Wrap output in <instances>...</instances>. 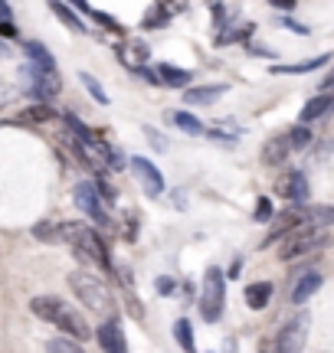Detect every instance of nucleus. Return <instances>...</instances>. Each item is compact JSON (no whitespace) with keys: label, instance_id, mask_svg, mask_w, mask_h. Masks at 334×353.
I'll use <instances>...</instances> for the list:
<instances>
[{"label":"nucleus","instance_id":"nucleus-1","mask_svg":"<svg viewBox=\"0 0 334 353\" xmlns=\"http://www.w3.org/2000/svg\"><path fill=\"white\" fill-rule=\"evenodd\" d=\"M30 311H33L39 321L59 327L69 341L82 343L92 337V327H89V321L82 317V311H76L72 304L63 301V298H56V294H37V298L30 301Z\"/></svg>","mask_w":334,"mask_h":353},{"label":"nucleus","instance_id":"nucleus-2","mask_svg":"<svg viewBox=\"0 0 334 353\" xmlns=\"http://www.w3.org/2000/svg\"><path fill=\"white\" fill-rule=\"evenodd\" d=\"M59 239L69 242V249L76 252L79 262L92 265L99 272H112V255H108V245L102 242V236L95 229L82 226V223H63L59 226Z\"/></svg>","mask_w":334,"mask_h":353},{"label":"nucleus","instance_id":"nucleus-3","mask_svg":"<svg viewBox=\"0 0 334 353\" xmlns=\"http://www.w3.org/2000/svg\"><path fill=\"white\" fill-rule=\"evenodd\" d=\"M69 288L76 291V298L92 311H102L108 314L112 311V291L105 281H99V275H89V272H69Z\"/></svg>","mask_w":334,"mask_h":353},{"label":"nucleus","instance_id":"nucleus-4","mask_svg":"<svg viewBox=\"0 0 334 353\" xmlns=\"http://www.w3.org/2000/svg\"><path fill=\"white\" fill-rule=\"evenodd\" d=\"M20 82H23V92H30L37 101H43V105H50L59 92H63V79H59V72L56 69H39V65L33 63H23L20 65Z\"/></svg>","mask_w":334,"mask_h":353},{"label":"nucleus","instance_id":"nucleus-5","mask_svg":"<svg viewBox=\"0 0 334 353\" xmlns=\"http://www.w3.org/2000/svg\"><path fill=\"white\" fill-rule=\"evenodd\" d=\"M200 314L206 324H217L223 314V304H226V278L219 268H206L204 275V288H200Z\"/></svg>","mask_w":334,"mask_h":353},{"label":"nucleus","instance_id":"nucleus-6","mask_svg":"<svg viewBox=\"0 0 334 353\" xmlns=\"http://www.w3.org/2000/svg\"><path fill=\"white\" fill-rule=\"evenodd\" d=\"M324 242H328V232H324V229H315L308 223V226H302L285 236L282 245H279V255H282V262H298V259H305L308 252L322 249Z\"/></svg>","mask_w":334,"mask_h":353},{"label":"nucleus","instance_id":"nucleus-7","mask_svg":"<svg viewBox=\"0 0 334 353\" xmlns=\"http://www.w3.org/2000/svg\"><path fill=\"white\" fill-rule=\"evenodd\" d=\"M308 324H311L308 311H298L295 317H288L279 327L275 341H272V353H302L305 343H308Z\"/></svg>","mask_w":334,"mask_h":353},{"label":"nucleus","instance_id":"nucleus-8","mask_svg":"<svg viewBox=\"0 0 334 353\" xmlns=\"http://www.w3.org/2000/svg\"><path fill=\"white\" fill-rule=\"evenodd\" d=\"M76 206H79V210H82L86 216H89V219H95L99 226H108V223H112V216H108V210H105L102 196L95 193V187H92L89 180L76 183Z\"/></svg>","mask_w":334,"mask_h":353},{"label":"nucleus","instance_id":"nucleus-9","mask_svg":"<svg viewBox=\"0 0 334 353\" xmlns=\"http://www.w3.org/2000/svg\"><path fill=\"white\" fill-rule=\"evenodd\" d=\"M272 219H275V226L269 229V236H266V242H262V249H266V245H272V242H279L282 236H288V232L302 229L305 223H311V213H308V210H288V213L272 216Z\"/></svg>","mask_w":334,"mask_h":353},{"label":"nucleus","instance_id":"nucleus-10","mask_svg":"<svg viewBox=\"0 0 334 353\" xmlns=\"http://www.w3.org/2000/svg\"><path fill=\"white\" fill-rule=\"evenodd\" d=\"M128 164H131V174L141 180L144 193H151V196H161V193H164V176H161V170H157L148 157H131Z\"/></svg>","mask_w":334,"mask_h":353},{"label":"nucleus","instance_id":"nucleus-11","mask_svg":"<svg viewBox=\"0 0 334 353\" xmlns=\"http://www.w3.org/2000/svg\"><path fill=\"white\" fill-rule=\"evenodd\" d=\"M95 337H99V347H102L105 353H125V350H128L125 334H121V321H118V317L102 321V324H99V330H95Z\"/></svg>","mask_w":334,"mask_h":353},{"label":"nucleus","instance_id":"nucleus-12","mask_svg":"<svg viewBox=\"0 0 334 353\" xmlns=\"http://www.w3.org/2000/svg\"><path fill=\"white\" fill-rule=\"evenodd\" d=\"M279 193L292 203H305L308 200V193H311L308 176L302 174V170H288V174H282L279 176Z\"/></svg>","mask_w":334,"mask_h":353},{"label":"nucleus","instance_id":"nucleus-13","mask_svg":"<svg viewBox=\"0 0 334 353\" xmlns=\"http://www.w3.org/2000/svg\"><path fill=\"white\" fill-rule=\"evenodd\" d=\"M118 59H121V65H128V69H144V63L151 59V50H148V43H144V39L125 37L121 50H118Z\"/></svg>","mask_w":334,"mask_h":353},{"label":"nucleus","instance_id":"nucleus-14","mask_svg":"<svg viewBox=\"0 0 334 353\" xmlns=\"http://www.w3.org/2000/svg\"><path fill=\"white\" fill-rule=\"evenodd\" d=\"M331 63V52H322L318 59H305V63H295V65H272V76H305V72H315V69H324Z\"/></svg>","mask_w":334,"mask_h":353},{"label":"nucleus","instance_id":"nucleus-15","mask_svg":"<svg viewBox=\"0 0 334 353\" xmlns=\"http://www.w3.org/2000/svg\"><path fill=\"white\" fill-rule=\"evenodd\" d=\"M331 105H334V99H331V92H322V95H315V99H308L305 101V108H302V125H311V121H318V118H324V114L331 112Z\"/></svg>","mask_w":334,"mask_h":353},{"label":"nucleus","instance_id":"nucleus-16","mask_svg":"<svg viewBox=\"0 0 334 353\" xmlns=\"http://www.w3.org/2000/svg\"><path fill=\"white\" fill-rule=\"evenodd\" d=\"M288 154H292V148H288V138H285V134H275V138L266 141V148H262V164L282 167Z\"/></svg>","mask_w":334,"mask_h":353},{"label":"nucleus","instance_id":"nucleus-17","mask_svg":"<svg viewBox=\"0 0 334 353\" xmlns=\"http://www.w3.org/2000/svg\"><path fill=\"white\" fill-rule=\"evenodd\" d=\"M50 10H52V17L66 26V30H72V33H79V37L86 33V23L79 20V13L72 10L69 3H63V0H50Z\"/></svg>","mask_w":334,"mask_h":353},{"label":"nucleus","instance_id":"nucleus-18","mask_svg":"<svg viewBox=\"0 0 334 353\" xmlns=\"http://www.w3.org/2000/svg\"><path fill=\"white\" fill-rule=\"evenodd\" d=\"M157 82L167 88H187L190 85V72L177 69V65H170V63H161L157 65Z\"/></svg>","mask_w":334,"mask_h":353},{"label":"nucleus","instance_id":"nucleus-19","mask_svg":"<svg viewBox=\"0 0 334 353\" xmlns=\"http://www.w3.org/2000/svg\"><path fill=\"white\" fill-rule=\"evenodd\" d=\"M324 285V278H322V272H308V275H302L298 278V285H295V291H292V301L295 304H305L315 294V291Z\"/></svg>","mask_w":334,"mask_h":353},{"label":"nucleus","instance_id":"nucleus-20","mask_svg":"<svg viewBox=\"0 0 334 353\" xmlns=\"http://www.w3.org/2000/svg\"><path fill=\"white\" fill-rule=\"evenodd\" d=\"M52 118H56V112H52L50 105H43V101H37V105H30V108H23V112L17 114L20 125H50Z\"/></svg>","mask_w":334,"mask_h":353},{"label":"nucleus","instance_id":"nucleus-21","mask_svg":"<svg viewBox=\"0 0 334 353\" xmlns=\"http://www.w3.org/2000/svg\"><path fill=\"white\" fill-rule=\"evenodd\" d=\"M223 92H226V85L187 88V92H184V99H187V105H213V101H219V99H223Z\"/></svg>","mask_w":334,"mask_h":353},{"label":"nucleus","instance_id":"nucleus-22","mask_svg":"<svg viewBox=\"0 0 334 353\" xmlns=\"http://www.w3.org/2000/svg\"><path fill=\"white\" fill-rule=\"evenodd\" d=\"M23 52L30 56V63L39 65V69H56V59H52V52L37 43V39H23Z\"/></svg>","mask_w":334,"mask_h":353},{"label":"nucleus","instance_id":"nucleus-23","mask_svg":"<svg viewBox=\"0 0 334 353\" xmlns=\"http://www.w3.org/2000/svg\"><path fill=\"white\" fill-rule=\"evenodd\" d=\"M167 118H170V125L180 128L184 134H193V138H200V134H204V121H200L197 114H190V112H167Z\"/></svg>","mask_w":334,"mask_h":353},{"label":"nucleus","instance_id":"nucleus-24","mask_svg":"<svg viewBox=\"0 0 334 353\" xmlns=\"http://www.w3.org/2000/svg\"><path fill=\"white\" fill-rule=\"evenodd\" d=\"M272 298V285L269 281H256V285H249L246 288V304L253 307V311H262Z\"/></svg>","mask_w":334,"mask_h":353},{"label":"nucleus","instance_id":"nucleus-25","mask_svg":"<svg viewBox=\"0 0 334 353\" xmlns=\"http://www.w3.org/2000/svg\"><path fill=\"white\" fill-rule=\"evenodd\" d=\"M285 138H288V148H292V151H308L311 141H315V134H311L308 125H295Z\"/></svg>","mask_w":334,"mask_h":353},{"label":"nucleus","instance_id":"nucleus-26","mask_svg":"<svg viewBox=\"0 0 334 353\" xmlns=\"http://www.w3.org/2000/svg\"><path fill=\"white\" fill-rule=\"evenodd\" d=\"M174 337H177V343H180V350H184V353H197L190 321H177V324H174Z\"/></svg>","mask_w":334,"mask_h":353},{"label":"nucleus","instance_id":"nucleus-27","mask_svg":"<svg viewBox=\"0 0 334 353\" xmlns=\"http://www.w3.org/2000/svg\"><path fill=\"white\" fill-rule=\"evenodd\" d=\"M79 82H82V85L89 88V95H92L95 101H99V105H108V92H105L102 82H99V79L92 76V72H79Z\"/></svg>","mask_w":334,"mask_h":353},{"label":"nucleus","instance_id":"nucleus-28","mask_svg":"<svg viewBox=\"0 0 334 353\" xmlns=\"http://www.w3.org/2000/svg\"><path fill=\"white\" fill-rule=\"evenodd\" d=\"M46 353H86V350L76 341H69V337H52V341H46Z\"/></svg>","mask_w":334,"mask_h":353},{"label":"nucleus","instance_id":"nucleus-29","mask_svg":"<svg viewBox=\"0 0 334 353\" xmlns=\"http://www.w3.org/2000/svg\"><path fill=\"white\" fill-rule=\"evenodd\" d=\"M167 20H170V10H167V7H155V10L141 20V26L144 30H157V26H164Z\"/></svg>","mask_w":334,"mask_h":353},{"label":"nucleus","instance_id":"nucleus-30","mask_svg":"<svg viewBox=\"0 0 334 353\" xmlns=\"http://www.w3.org/2000/svg\"><path fill=\"white\" fill-rule=\"evenodd\" d=\"M33 236L39 242H59V226H52V223H37L33 226Z\"/></svg>","mask_w":334,"mask_h":353},{"label":"nucleus","instance_id":"nucleus-31","mask_svg":"<svg viewBox=\"0 0 334 353\" xmlns=\"http://www.w3.org/2000/svg\"><path fill=\"white\" fill-rule=\"evenodd\" d=\"M89 17L95 20V23H102L105 30H112V33H118V37H128V33L121 30V23H118V20H112V17H105V13H99V10H89Z\"/></svg>","mask_w":334,"mask_h":353},{"label":"nucleus","instance_id":"nucleus-32","mask_svg":"<svg viewBox=\"0 0 334 353\" xmlns=\"http://www.w3.org/2000/svg\"><path fill=\"white\" fill-rule=\"evenodd\" d=\"M253 216H256V223H272V216H275V213H272V200H269V196H259V200H256V213H253Z\"/></svg>","mask_w":334,"mask_h":353},{"label":"nucleus","instance_id":"nucleus-33","mask_svg":"<svg viewBox=\"0 0 334 353\" xmlns=\"http://www.w3.org/2000/svg\"><path fill=\"white\" fill-rule=\"evenodd\" d=\"M144 134H148V141H155V148H157V151H167V141H164V134H161V131H155V128H148Z\"/></svg>","mask_w":334,"mask_h":353},{"label":"nucleus","instance_id":"nucleus-34","mask_svg":"<svg viewBox=\"0 0 334 353\" xmlns=\"http://www.w3.org/2000/svg\"><path fill=\"white\" fill-rule=\"evenodd\" d=\"M13 101V88L7 85V82H3V79H0V108H7V105H10Z\"/></svg>","mask_w":334,"mask_h":353},{"label":"nucleus","instance_id":"nucleus-35","mask_svg":"<svg viewBox=\"0 0 334 353\" xmlns=\"http://www.w3.org/2000/svg\"><path fill=\"white\" fill-rule=\"evenodd\" d=\"M210 138L217 141V144H223V148H233V144H236V138H226L223 131H210Z\"/></svg>","mask_w":334,"mask_h":353},{"label":"nucleus","instance_id":"nucleus-36","mask_svg":"<svg viewBox=\"0 0 334 353\" xmlns=\"http://www.w3.org/2000/svg\"><path fill=\"white\" fill-rule=\"evenodd\" d=\"M0 37L3 39H20V33H17V26L13 23H0Z\"/></svg>","mask_w":334,"mask_h":353},{"label":"nucleus","instance_id":"nucleus-37","mask_svg":"<svg viewBox=\"0 0 334 353\" xmlns=\"http://www.w3.org/2000/svg\"><path fill=\"white\" fill-rule=\"evenodd\" d=\"M157 291H161V294H170V291H174V278H157Z\"/></svg>","mask_w":334,"mask_h":353},{"label":"nucleus","instance_id":"nucleus-38","mask_svg":"<svg viewBox=\"0 0 334 353\" xmlns=\"http://www.w3.org/2000/svg\"><path fill=\"white\" fill-rule=\"evenodd\" d=\"M0 23H10V3L0 0Z\"/></svg>","mask_w":334,"mask_h":353},{"label":"nucleus","instance_id":"nucleus-39","mask_svg":"<svg viewBox=\"0 0 334 353\" xmlns=\"http://www.w3.org/2000/svg\"><path fill=\"white\" fill-rule=\"evenodd\" d=\"M272 7H279V10H295V0H269Z\"/></svg>","mask_w":334,"mask_h":353},{"label":"nucleus","instance_id":"nucleus-40","mask_svg":"<svg viewBox=\"0 0 334 353\" xmlns=\"http://www.w3.org/2000/svg\"><path fill=\"white\" fill-rule=\"evenodd\" d=\"M63 3H72L76 10H82V13H89L92 7H89V0H63Z\"/></svg>","mask_w":334,"mask_h":353},{"label":"nucleus","instance_id":"nucleus-41","mask_svg":"<svg viewBox=\"0 0 334 353\" xmlns=\"http://www.w3.org/2000/svg\"><path fill=\"white\" fill-rule=\"evenodd\" d=\"M213 10H217V26H223V20H226V7H223V3H217Z\"/></svg>","mask_w":334,"mask_h":353},{"label":"nucleus","instance_id":"nucleus-42","mask_svg":"<svg viewBox=\"0 0 334 353\" xmlns=\"http://www.w3.org/2000/svg\"><path fill=\"white\" fill-rule=\"evenodd\" d=\"M7 56H10V46H7V43H0V59H7Z\"/></svg>","mask_w":334,"mask_h":353}]
</instances>
